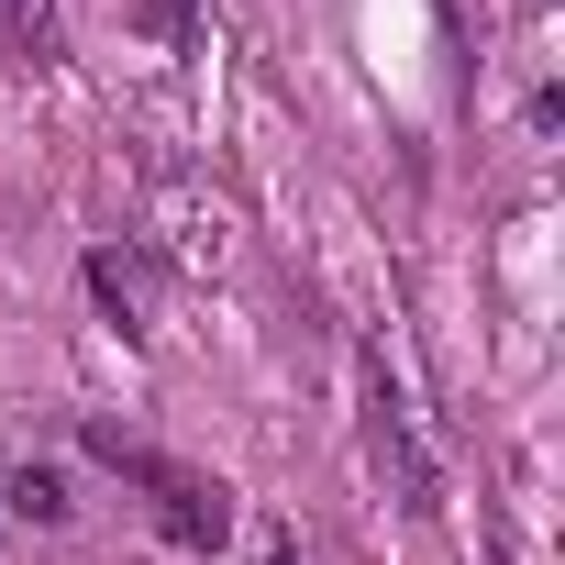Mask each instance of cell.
I'll use <instances>...</instances> for the list:
<instances>
[{"mask_svg": "<svg viewBox=\"0 0 565 565\" xmlns=\"http://www.w3.org/2000/svg\"><path fill=\"white\" fill-rule=\"evenodd\" d=\"M89 455H100V466H122V477L156 499V532H167L178 554H222V543H233V488H222V477L167 466L156 444H134V433H111V422H89Z\"/></svg>", "mask_w": 565, "mask_h": 565, "instance_id": "cell-1", "label": "cell"}, {"mask_svg": "<svg viewBox=\"0 0 565 565\" xmlns=\"http://www.w3.org/2000/svg\"><path fill=\"white\" fill-rule=\"evenodd\" d=\"M355 388H366V455H377V477L399 488V510H433V455L411 444V399H399V377H388L377 344L355 355Z\"/></svg>", "mask_w": 565, "mask_h": 565, "instance_id": "cell-2", "label": "cell"}, {"mask_svg": "<svg viewBox=\"0 0 565 565\" xmlns=\"http://www.w3.org/2000/svg\"><path fill=\"white\" fill-rule=\"evenodd\" d=\"M89 289H100V311H111L122 333H145V266H134L122 244H100V255H89Z\"/></svg>", "mask_w": 565, "mask_h": 565, "instance_id": "cell-3", "label": "cell"}, {"mask_svg": "<svg viewBox=\"0 0 565 565\" xmlns=\"http://www.w3.org/2000/svg\"><path fill=\"white\" fill-rule=\"evenodd\" d=\"M0 510H12V521H67V477H56V466L0 477Z\"/></svg>", "mask_w": 565, "mask_h": 565, "instance_id": "cell-4", "label": "cell"}, {"mask_svg": "<svg viewBox=\"0 0 565 565\" xmlns=\"http://www.w3.org/2000/svg\"><path fill=\"white\" fill-rule=\"evenodd\" d=\"M134 23L156 45H200V0H134Z\"/></svg>", "mask_w": 565, "mask_h": 565, "instance_id": "cell-5", "label": "cell"}]
</instances>
